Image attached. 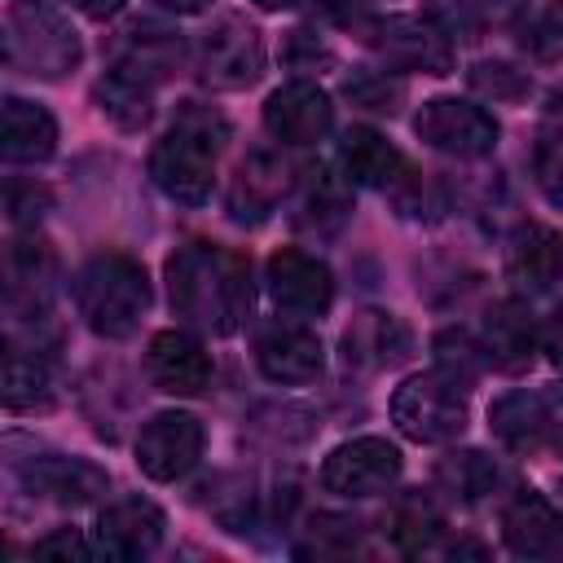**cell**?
Returning a JSON list of instances; mask_svg holds the SVG:
<instances>
[{
  "label": "cell",
  "instance_id": "40",
  "mask_svg": "<svg viewBox=\"0 0 563 563\" xmlns=\"http://www.w3.org/2000/svg\"><path fill=\"white\" fill-rule=\"evenodd\" d=\"M282 62L290 66V70H321V66H330L334 62V53H330V44L317 35V31H308V26H299V31H290L286 35V44H282Z\"/></svg>",
  "mask_w": 563,
  "mask_h": 563
},
{
  "label": "cell",
  "instance_id": "9",
  "mask_svg": "<svg viewBox=\"0 0 563 563\" xmlns=\"http://www.w3.org/2000/svg\"><path fill=\"white\" fill-rule=\"evenodd\" d=\"M202 444H207V431H202V422L194 413L163 409L136 435V466L154 484H176V479H185L198 466Z\"/></svg>",
  "mask_w": 563,
  "mask_h": 563
},
{
  "label": "cell",
  "instance_id": "27",
  "mask_svg": "<svg viewBox=\"0 0 563 563\" xmlns=\"http://www.w3.org/2000/svg\"><path fill=\"white\" fill-rule=\"evenodd\" d=\"M4 405L13 413L53 405V356L48 352L4 343Z\"/></svg>",
  "mask_w": 563,
  "mask_h": 563
},
{
  "label": "cell",
  "instance_id": "5",
  "mask_svg": "<svg viewBox=\"0 0 563 563\" xmlns=\"http://www.w3.org/2000/svg\"><path fill=\"white\" fill-rule=\"evenodd\" d=\"M391 422L400 427V435H409L413 444H449L466 431L471 422V405H466V387L453 383L440 369L427 374H409L396 396H391Z\"/></svg>",
  "mask_w": 563,
  "mask_h": 563
},
{
  "label": "cell",
  "instance_id": "7",
  "mask_svg": "<svg viewBox=\"0 0 563 563\" xmlns=\"http://www.w3.org/2000/svg\"><path fill=\"white\" fill-rule=\"evenodd\" d=\"M264 75V40L260 31L238 18L224 13L202 40H198V79L207 88H251Z\"/></svg>",
  "mask_w": 563,
  "mask_h": 563
},
{
  "label": "cell",
  "instance_id": "41",
  "mask_svg": "<svg viewBox=\"0 0 563 563\" xmlns=\"http://www.w3.org/2000/svg\"><path fill=\"white\" fill-rule=\"evenodd\" d=\"M31 554H44V559H88L92 550H88V541H84L75 528H57V532L40 537V541L31 545Z\"/></svg>",
  "mask_w": 563,
  "mask_h": 563
},
{
  "label": "cell",
  "instance_id": "6",
  "mask_svg": "<svg viewBox=\"0 0 563 563\" xmlns=\"http://www.w3.org/2000/svg\"><path fill=\"white\" fill-rule=\"evenodd\" d=\"M352 35H361V44L391 70H422V75H449L453 70V44L427 18L361 13L352 22Z\"/></svg>",
  "mask_w": 563,
  "mask_h": 563
},
{
  "label": "cell",
  "instance_id": "16",
  "mask_svg": "<svg viewBox=\"0 0 563 563\" xmlns=\"http://www.w3.org/2000/svg\"><path fill=\"white\" fill-rule=\"evenodd\" d=\"M18 479L31 497L57 501V506H84L97 501L110 488V475L101 466H92L88 457H66V453H31L18 466Z\"/></svg>",
  "mask_w": 563,
  "mask_h": 563
},
{
  "label": "cell",
  "instance_id": "29",
  "mask_svg": "<svg viewBox=\"0 0 563 563\" xmlns=\"http://www.w3.org/2000/svg\"><path fill=\"white\" fill-rule=\"evenodd\" d=\"M57 277V255L44 238H13L4 251V299H48Z\"/></svg>",
  "mask_w": 563,
  "mask_h": 563
},
{
  "label": "cell",
  "instance_id": "42",
  "mask_svg": "<svg viewBox=\"0 0 563 563\" xmlns=\"http://www.w3.org/2000/svg\"><path fill=\"white\" fill-rule=\"evenodd\" d=\"M541 347H545L550 365L563 369V303H554V312L545 317V325H541Z\"/></svg>",
  "mask_w": 563,
  "mask_h": 563
},
{
  "label": "cell",
  "instance_id": "25",
  "mask_svg": "<svg viewBox=\"0 0 563 563\" xmlns=\"http://www.w3.org/2000/svg\"><path fill=\"white\" fill-rule=\"evenodd\" d=\"M339 167L352 185L365 189H396L409 172H405V154L374 128H347L339 141Z\"/></svg>",
  "mask_w": 563,
  "mask_h": 563
},
{
  "label": "cell",
  "instance_id": "21",
  "mask_svg": "<svg viewBox=\"0 0 563 563\" xmlns=\"http://www.w3.org/2000/svg\"><path fill=\"white\" fill-rule=\"evenodd\" d=\"M501 537L506 550L519 559H545L563 545V515L559 506L537 488H515V497L501 506Z\"/></svg>",
  "mask_w": 563,
  "mask_h": 563
},
{
  "label": "cell",
  "instance_id": "36",
  "mask_svg": "<svg viewBox=\"0 0 563 563\" xmlns=\"http://www.w3.org/2000/svg\"><path fill=\"white\" fill-rule=\"evenodd\" d=\"M471 88L484 92V97H493V101H519V97H528L532 84L510 62H475L471 66Z\"/></svg>",
  "mask_w": 563,
  "mask_h": 563
},
{
  "label": "cell",
  "instance_id": "32",
  "mask_svg": "<svg viewBox=\"0 0 563 563\" xmlns=\"http://www.w3.org/2000/svg\"><path fill=\"white\" fill-rule=\"evenodd\" d=\"M532 172H537V185H541L545 202L563 211V88L545 106L541 141H537V154H532Z\"/></svg>",
  "mask_w": 563,
  "mask_h": 563
},
{
  "label": "cell",
  "instance_id": "35",
  "mask_svg": "<svg viewBox=\"0 0 563 563\" xmlns=\"http://www.w3.org/2000/svg\"><path fill=\"white\" fill-rule=\"evenodd\" d=\"M361 545V523L343 519V515H317L308 523V541L299 545V554H352Z\"/></svg>",
  "mask_w": 563,
  "mask_h": 563
},
{
  "label": "cell",
  "instance_id": "44",
  "mask_svg": "<svg viewBox=\"0 0 563 563\" xmlns=\"http://www.w3.org/2000/svg\"><path fill=\"white\" fill-rule=\"evenodd\" d=\"M70 9H79L84 18H97V22H106V18H114L128 0H66Z\"/></svg>",
  "mask_w": 563,
  "mask_h": 563
},
{
  "label": "cell",
  "instance_id": "28",
  "mask_svg": "<svg viewBox=\"0 0 563 563\" xmlns=\"http://www.w3.org/2000/svg\"><path fill=\"white\" fill-rule=\"evenodd\" d=\"M431 479H435V493H444L449 501L475 506V501H484V497L501 484V471H497V462H493L488 453H479V449H453V453H444V457L435 462Z\"/></svg>",
  "mask_w": 563,
  "mask_h": 563
},
{
  "label": "cell",
  "instance_id": "10",
  "mask_svg": "<svg viewBox=\"0 0 563 563\" xmlns=\"http://www.w3.org/2000/svg\"><path fill=\"white\" fill-rule=\"evenodd\" d=\"M400 479V449L383 435H361L339 444L321 462V488L339 497H378Z\"/></svg>",
  "mask_w": 563,
  "mask_h": 563
},
{
  "label": "cell",
  "instance_id": "4",
  "mask_svg": "<svg viewBox=\"0 0 563 563\" xmlns=\"http://www.w3.org/2000/svg\"><path fill=\"white\" fill-rule=\"evenodd\" d=\"M84 44L75 26L48 0H9L4 9V62L9 70L62 79L79 66Z\"/></svg>",
  "mask_w": 563,
  "mask_h": 563
},
{
  "label": "cell",
  "instance_id": "15",
  "mask_svg": "<svg viewBox=\"0 0 563 563\" xmlns=\"http://www.w3.org/2000/svg\"><path fill=\"white\" fill-rule=\"evenodd\" d=\"M211 374V356L189 330H158L145 347V378L167 396H202Z\"/></svg>",
  "mask_w": 563,
  "mask_h": 563
},
{
  "label": "cell",
  "instance_id": "18",
  "mask_svg": "<svg viewBox=\"0 0 563 563\" xmlns=\"http://www.w3.org/2000/svg\"><path fill=\"white\" fill-rule=\"evenodd\" d=\"M290 163L273 150H251L238 172H233V185H229V220L238 224H260L277 211V202L286 198L290 189Z\"/></svg>",
  "mask_w": 563,
  "mask_h": 563
},
{
  "label": "cell",
  "instance_id": "12",
  "mask_svg": "<svg viewBox=\"0 0 563 563\" xmlns=\"http://www.w3.org/2000/svg\"><path fill=\"white\" fill-rule=\"evenodd\" d=\"M493 435L515 453H537L563 435V409L545 391H506L488 409Z\"/></svg>",
  "mask_w": 563,
  "mask_h": 563
},
{
  "label": "cell",
  "instance_id": "22",
  "mask_svg": "<svg viewBox=\"0 0 563 563\" xmlns=\"http://www.w3.org/2000/svg\"><path fill=\"white\" fill-rule=\"evenodd\" d=\"M255 365L268 383H312L325 369V347L308 325H268L255 343Z\"/></svg>",
  "mask_w": 563,
  "mask_h": 563
},
{
  "label": "cell",
  "instance_id": "33",
  "mask_svg": "<svg viewBox=\"0 0 563 563\" xmlns=\"http://www.w3.org/2000/svg\"><path fill=\"white\" fill-rule=\"evenodd\" d=\"M343 92H347L352 106L374 110V114H396L400 101H405V84L391 75V66H383V70H369V66L352 70L343 79Z\"/></svg>",
  "mask_w": 563,
  "mask_h": 563
},
{
  "label": "cell",
  "instance_id": "19",
  "mask_svg": "<svg viewBox=\"0 0 563 563\" xmlns=\"http://www.w3.org/2000/svg\"><path fill=\"white\" fill-rule=\"evenodd\" d=\"M506 277L519 295L554 290V282L563 277V238L541 220L515 224V233L506 238Z\"/></svg>",
  "mask_w": 563,
  "mask_h": 563
},
{
  "label": "cell",
  "instance_id": "26",
  "mask_svg": "<svg viewBox=\"0 0 563 563\" xmlns=\"http://www.w3.org/2000/svg\"><path fill=\"white\" fill-rule=\"evenodd\" d=\"M57 150V119L26 97H4L0 123V154L9 163H44Z\"/></svg>",
  "mask_w": 563,
  "mask_h": 563
},
{
  "label": "cell",
  "instance_id": "11",
  "mask_svg": "<svg viewBox=\"0 0 563 563\" xmlns=\"http://www.w3.org/2000/svg\"><path fill=\"white\" fill-rule=\"evenodd\" d=\"M268 295L282 312L290 317H321L330 303H334V277L330 268L299 251V246H282L268 255Z\"/></svg>",
  "mask_w": 563,
  "mask_h": 563
},
{
  "label": "cell",
  "instance_id": "24",
  "mask_svg": "<svg viewBox=\"0 0 563 563\" xmlns=\"http://www.w3.org/2000/svg\"><path fill=\"white\" fill-rule=\"evenodd\" d=\"M479 343H484V356L488 365L515 374L532 361L541 334H537V321L528 312L523 299H497L488 312H484V330H479Z\"/></svg>",
  "mask_w": 563,
  "mask_h": 563
},
{
  "label": "cell",
  "instance_id": "2",
  "mask_svg": "<svg viewBox=\"0 0 563 563\" xmlns=\"http://www.w3.org/2000/svg\"><path fill=\"white\" fill-rule=\"evenodd\" d=\"M229 141V123L216 106L185 101L172 119V128L154 141L150 150V176L154 185L185 207H202L211 198L216 180V158Z\"/></svg>",
  "mask_w": 563,
  "mask_h": 563
},
{
  "label": "cell",
  "instance_id": "45",
  "mask_svg": "<svg viewBox=\"0 0 563 563\" xmlns=\"http://www.w3.org/2000/svg\"><path fill=\"white\" fill-rule=\"evenodd\" d=\"M163 9H172V13H185V18H194V13H207L211 9V0H158Z\"/></svg>",
  "mask_w": 563,
  "mask_h": 563
},
{
  "label": "cell",
  "instance_id": "23",
  "mask_svg": "<svg viewBox=\"0 0 563 563\" xmlns=\"http://www.w3.org/2000/svg\"><path fill=\"white\" fill-rule=\"evenodd\" d=\"M352 216V180L343 167H308L295 198V229L308 238H334Z\"/></svg>",
  "mask_w": 563,
  "mask_h": 563
},
{
  "label": "cell",
  "instance_id": "34",
  "mask_svg": "<svg viewBox=\"0 0 563 563\" xmlns=\"http://www.w3.org/2000/svg\"><path fill=\"white\" fill-rule=\"evenodd\" d=\"M484 365H488L484 343L471 339L466 330H440V334H435V369L449 374L453 383L471 387V383L484 374Z\"/></svg>",
  "mask_w": 563,
  "mask_h": 563
},
{
  "label": "cell",
  "instance_id": "14",
  "mask_svg": "<svg viewBox=\"0 0 563 563\" xmlns=\"http://www.w3.org/2000/svg\"><path fill=\"white\" fill-rule=\"evenodd\" d=\"M185 62V40L172 31V26H158V22H128L114 40H110V66L141 79V84H163L172 79V70H180Z\"/></svg>",
  "mask_w": 563,
  "mask_h": 563
},
{
  "label": "cell",
  "instance_id": "17",
  "mask_svg": "<svg viewBox=\"0 0 563 563\" xmlns=\"http://www.w3.org/2000/svg\"><path fill=\"white\" fill-rule=\"evenodd\" d=\"M413 339H409V325L387 312V308H361L343 339H339V352H343V365L347 369H361V374H378L387 365H400L409 356Z\"/></svg>",
  "mask_w": 563,
  "mask_h": 563
},
{
  "label": "cell",
  "instance_id": "30",
  "mask_svg": "<svg viewBox=\"0 0 563 563\" xmlns=\"http://www.w3.org/2000/svg\"><path fill=\"white\" fill-rule=\"evenodd\" d=\"M387 537H391V545L396 550H405V554H422V550H431L435 541H440V532H444V515H440V506H435V497L431 493H400L396 501H391V510H387Z\"/></svg>",
  "mask_w": 563,
  "mask_h": 563
},
{
  "label": "cell",
  "instance_id": "47",
  "mask_svg": "<svg viewBox=\"0 0 563 563\" xmlns=\"http://www.w3.org/2000/svg\"><path fill=\"white\" fill-rule=\"evenodd\" d=\"M554 18H559V22H563V0H554Z\"/></svg>",
  "mask_w": 563,
  "mask_h": 563
},
{
  "label": "cell",
  "instance_id": "13",
  "mask_svg": "<svg viewBox=\"0 0 563 563\" xmlns=\"http://www.w3.org/2000/svg\"><path fill=\"white\" fill-rule=\"evenodd\" d=\"M330 123H334V106L308 79L282 84L264 101V132L282 145H317V141H325Z\"/></svg>",
  "mask_w": 563,
  "mask_h": 563
},
{
  "label": "cell",
  "instance_id": "1",
  "mask_svg": "<svg viewBox=\"0 0 563 563\" xmlns=\"http://www.w3.org/2000/svg\"><path fill=\"white\" fill-rule=\"evenodd\" d=\"M167 303L202 334H233L255 299L251 260L216 242H185L167 255Z\"/></svg>",
  "mask_w": 563,
  "mask_h": 563
},
{
  "label": "cell",
  "instance_id": "37",
  "mask_svg": "<svg viewBox=\"0 0 563 563\" xmlns=\"http://www.w3.org/2000/svg\"><path fill=\"white\" fill-rule=\"evenodd\" d=\"M519 22V44L523 53H532L537 62H554L563 53V22L550 13H537V18H515Z\"/></svg>",
  "mask_w": 563,
  "mask_h": 563
},
{
  "label": "cell",
  "instance_id": "31",
  "mask_svg": "<svg viewBox=\"0 0 563 563\" xmlns=\"http://www.w3.org/2000/svg\"><path fill=\"white\" fill-rule=\"evenodd\" d=\"M92 97H97V110L110 123H119L123 132H141L154 119V88L132 79V75H123V70H114V66L97 79Z\"/></svg>",
  "mask_w": 563,
  "mask_h": 563
},
{
  "label": "cell",
  "instance_id": "43",
  "mask_svg": "<svg viewBox=\"0 0 563 563\" xmlns=\"http://www.w3.org/2000/svg\"><path fill=\"white\" fill-rule=\"evenodd\" d=\"M466 4L479 13V22H515L528 9V0H466Z\"/></svg>",
  "mask_w": 563,
  "mask_h": 563
},
{
  "label": "cell",
  "instance_id": "20",
  "mask_svg": "<svg viewBox=\"0 0 563 563\" xmlns=\"http://www.w3.org/2000/svg\"><path fill=\"white\" fill-rule=\"evenodd\" d=\"M163 510L145 497H119L97 515V550L106 559H145L163 541Z\"/></svg>",
  "mask_w": 563,
  "mask_h": 563
},
{
  "label": "cell",
  "instance_id": "8",
  "mask_svg": "<svg viewBox=\"0 0 563 563\" xmlns=\"http://www.w3.org/2000/svg\"><path fill=\"white\" fill-rule=\"evenodd\" d=\"M413 132L449 158H484L497 145V119L462 97H431L413 114Z\"/></svg>",
  "mask_w": 563,
  "mask_h": 563
},
{
  "label": "cell",
  "instance_id": "38",
  "mask_svg": "<svg viewBox=\"0 0 563 563\" xmlns=\"http://www.w3.org/2000/svg\"><path fill=\"white\" fill-rule=\"evenodd\" d=\"M427 22L453 44V40H475L479 35V13L466 4V0H431L427 4Z\"/></svg>",
  "mask_w": 563,
  "mask_h": 563
},
{
  "label": "cell",
  "instance_id": "3",
  "mask_svg": "<svg viewBox=\"0 0 563 563\" xmlns=\"http://www.w3.org/2000/svg\"><path fill=\"white\" fill-rule=\"evenodd\" d=\"M75 308L84 325L101 339H128L150 312L145 264L123 251H101L75 273Z\"/></svg>",
  "mask_w": 563,
  "mask_h": 563
},
{
  "label": "cell",
  "instance_id": "39",
  "mask_svg": "<svg viewBox=\"0 0 563 563\" xmlns=\"http://www.w3.org/2000/svg\"><path fill=\"white\" fill-rule=\"evenodd\" d=\"M48 202H53V194L44 185L22 180V176H9L4 180V211H9L13 224H35L48 211Z\"/></svg>",
  "mask_w": 563,
  "mask_h": 563
},
{
  "label": "cell",
  "instance_id": "46",
  "mask_svg": "<svg viewBox=\"0 0 563 563\" xmlns=\"http://www.w3.org/2000/svg\"><path fill=\"white\" fill-rule=\"evenodd\" d=\"M260 9H286V4H299V0H255Z\"/></svg>",
  "mask_w": 563,
  "mask_h": 563
}]
</instances>
